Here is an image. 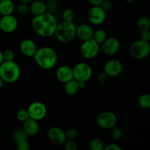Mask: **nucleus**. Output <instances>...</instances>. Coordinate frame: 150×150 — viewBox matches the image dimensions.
Returning <instances> with one entry per match:
<instances>
[{"instance_id":"nucleus-1","label":"nucleus","mask_w":150,"mask_h":150,"mask_svg":"<svg viewBox=\"0 0 150 150\" xmlns=\"http://www.w3.org/2000/svg\"><path fill=\"white\" fill-rule=\"evenodd\" d=\"M58 25L57 18L53 13L45 12L39 16H35L32 20L33 30L42 38H50L54 35Z\"/></svg>"},{"instance_id":"nucleus-2","label":"nucleus","mask_w":150,"mask_h":150,"mask_svg":"<svg viewBox=\"0 0 150 150\" xmlns=\"http://www.w3.org/2000/svg\"><path fill=\"white\" fill-rule=\"evenodd\" d=\"M36 64L43 70L54 68L58 62V55L54 48L48 46L38 48L33 57Z\"/></svg>"},{"instance_id":"nucleus-3","label":"nucleus","mask_w":150,"mask_h":150,"mask_svg":"<svg viewBox=\"0 0 150 150\" xmlns=\"http://www.w3.org/2000/svg\"><path fill=\"white\" fill-rule=\"evenodd\" d=\"M54 36L62 43H68L76 37V26L73 21H63L58 23Z\"/></svg>"},{"instance_id":"nucleus-4","label":"nucleus","mask_w":150,"mask_h":150,"mask_svg":"<svg viewBox=\"0 0 150 150\" xmlns=\"http://www.w3.org/2000/svg\"><path fill=\"white\" fill-rule=\"evenodd\" d=\"M21 76V68L13 61H4L0 64V77L4 83H13L17 81Z\"/></svg>"},{"instance_id":"nucleus-5","label":"nucleus","mask_w":150,"mask_h":150,"mask_svg":"<svg viewBox=\"0 0 150 150\" xmlns=\"http://www.w3.org/2000/svg\"><path fill=\"white\" fill-rule=\"evenodd\" d=\"M150 53V44L149 42L139 40L130 45V54L136 59H143L147 57Z\"/></svg>"},{"instance_id":"nucleus-6","label":"nucleus","mask_w":150,"mask_h":150,"mask_svg":"<svg viewBox=\"0 0 150 150\" xmlns=\"http://www.w3.org/2000/svg\"><path fill=\"white\" fill-rule=\"evenodd\" d=\"M100 49V44L91 38L87 40L83 41L80 47V54L86 59H92L98 55Z\"/></svg>"},{"instance_id":"nucleus-7","label":"nucleus","mask_w":150,"mask_h":150,"mask_svg":"<svg viewBox=\"0 0 150 150\" xmlns=\"http://www.w3.org/2000/svg\"><path fill=\"white\" fill-rule=\"evenodd\" d=\"M73 78L78 81L87 82L92 76V68L86 62H79L73 67Z\"/></svg>"},{"instance_id":"nucleus-8","label":"nucleus","mask_w":150,"mask_h":150,"mask_svg":"<svg viewBox=\"0 0 150 150\" xmlns=\"http://www.w3.org/2000/svg\"><path fill=\"white\" fill-rule=\"evenodd\" d=\"M97 123L101 128L110 130L117 125V117L112 111H104L98 114L97 117Z\"/></svg>"},{"instance_id":"nucleus-9","label":"nucleus","mask_w":150,"mask_h":150,"mask_svg":"<svg viewBox=\"0 0 150 150\" xmlns=\"http://www.w3.org/2000/svg\"><path fill=\"white\" fill-rule=\"evenodd\" d=\"M29 117L37 121L43 120L47 115V107L43 103L35 101L32 103L27 108Z\"/></svg>"},{"instance_id":"nucleus-10","label":"nucleus","mask_w":150,"mask_h":150,"mask_svg":"<svg viewBox=\"0 0 150 150\" xmlns=\"http://www.w3.org/2000/svg\"><path fill=\"white\" fill-rule=\"evenodd\" d=\"M87 18L92 24L100 25L106 19V12L100 6H92L88 11Z\"/></svg>"},{"instance_id":"nucleus-11","label":"nucleus","mask_w":150,"mask_h":150,"mask_svg":"<svg viewBox=\"0 0 150 150\" xmlns=\"http://www.w3.org/2000/svg\"><path fill=\"white\" fill-rule=\"evenodd\" d=\"M47 136L48 140L56 146H62L67 140L65 131L61 127L57 126L51 127L48 130Z\"/></svg>"},{"instance_id":"nucleus-12","label":"nucleus","mask_w":150,"mask_h":150,"mask_svg":"<svg viewBox=\"0 0 150 150\" xmlns=\"http://www.w3.org/2000/svg\"><path fill=\"white\" fill-rule=\"evenodd\" d=\"M18 21L16 16L11 15L2 16L0 18V29L4 33H12L17 29Z\"/></svg>"},{"instance_id":"nucleus-13","label":"nucleus","mask_w":150,"mask_h":150,"mask_svg":"<svg viewBox=\"0 0 150 150\" xmlns=\"http://www.w3.org/2000/svg\"><path fill=\"white\" fill-rule=\"evenodd\" d=\"M123 70L122 63L118 59H112L105 62L103 67V72H105L108 77H116L122 73Z\"/></svg>"},{"instance_id":"nucleus-14","label":"nucleus","mask_w":150,"mask_h":150,"mask_svg":"<svg viewBox=\"0 0 150 150\" xmlns=\"http://www.w3.org/2000/svg\"><path fill=\"white\" fill-rule=\"evenodd\" d=\"M101 50L106 55H114L116 54L120 48V42L117 38L114 37L107 38L101 44Z\"/></svg>"},{"instance_id":"nucleus-15","label":"nucleus","mask_w":150,"mask_h":150,"mask_svg":"<svg viewBox=\"0 0 150 150\" xmlns=\"http://www.w3.org/2000/svg\"><path fill=\"white\" fill-rule=\"evenodd\" d=\"M56 76L59 81L65 83L66 82L74 79L73 68L66 64L59 66L56 71Z\"/></svg>"},{"instance_id":"nucleus-16","label":"nucleus","mask_w":150,"mask_h":150,"mask_svg":"<svg viewBox=\"0 0 150 150\" xmlns=\"http://www.w3.org/2000/svg\"><path fill=\"white\" fill-rule=\"evenodd\" d=\"M37 49L36 43L31 39H24L21 42L19 45L21 53L26 57H33Z\"/></svg>"},{"instance_id":"nucleus-17","label":"nucleus","mask_w":150,"mask_h":150,"mask_svg":"<svg viewBox=\"0 0 150 150\" xmlns=\"http://www.w3.org/2000/svg\"><path fill=\"white\" fill-rule=\"evenodd\" d=\"M94 29L90 25L82 23L76 26V37L81 41L87 40L92 38Z\"/></svg>"},{"instance_id":"nucleus-18","label":"nucleus","mask_w":150,"mask_h":150,"mask_svg":"<svg viewBox=\"0 0 150 150\" xmlns=\"http://www.w3.org/2000/svg\"><path fill=\"white\" fill-rule=\"evenodd\" d=\"M23 130L28 136H35L38 134L40 130L38 121L29 117L23 122Z\"/></svg>"},{"instance_id":"nucleus-19","label":"nucleus","mask_w":150,"mask_h":150,"mask_svg":"<svg viewBox=\"0 0 150 150\" xmlns=\"http://www.w3.org/2000/svg\"><path fill=\"white\" fill-rule=\"evenodd\" d=\"M29 10L34 16H39L47 12L46 4L40 0H34L29 4Z\"/></svg>"},{"instance_id":"nucleus-20","label":"nucleus","mask_w":150,"mask_h":150,"mask_svg":"<svg viewBox=\"0 0 150 150\" xmlns=\"http://www.w3.org/2000/svg\"><path fill=\"white\" fill-rule=\"evenodd\" d=\"M15 5L11 0H1L0 1V14L1 16L11 15L14 12Z\"/></svg>"},{"instance_id":"nucleus-21","label":"nucleus","mask_w":150,"mask_h":150,"mask_svg":"<svg viewBox=\"0 0 150 150\" xmlns=\"http://www.w3.org/2000/svg\"><path fill=\"white\" fill-rule=\"evenodd\" d=\"M64 92L66 94L69 95H76L78 92L80 90V87H79V81H76V79H72V80L66 82L64 83Z\"/></svg>"},{"instance_id":"nucleus-22","label":"nucleus","mask_w":150,"mask_h":150,"mask_svg":"<svg viewBox=\"0 0 150 150\" xmlns=\"http://www.w3.org/2000/svg\"><path fill=\"white\" fill-rule=\"evenodd\" d=\"M107 38L108 37H107L106 32L102 29H98L97 30L94 31L93 35H92V39L100 45H101Z\"/></svg>"},{"instance_id":"nucleus-23","label":"nucleus","mask_w":150,"mask_h":150,"mask_svg":"<svg viewBox=\"0 0 150 150\" xmlns=\"http://www.w3.org/2000/svg\"><path fill=\"white\" fill-rule=\"evenodd\" d=\"M137 27L140 30V32L146 30V29H149L150 20L149 18L145 17V16H142V17L139 18L137 21Z\"/></svg>"},{"instance_id":"nucleus-24","label":"nucleus","mask_w":150,"mask_h":150,"mask_svg":"<svg viewBox=\"0 0 150 150\" xmlns=\"http://www.w3.org/2000/svg\"><path fill=\"white\" fill-rule=\"evenodd\" d=\"M104 146L103 142L99 138H94L89 144V147L91 150H103Z\"/></svg>"},{"instance_id":"nucleus-25","label":"nucleus","mask_w":150,"mask_h":150,"mask_svg":"<svg viewBox=\"0 0 150 150\" xmlns=\"http://www.w3.org/2000/svg\"><path fill=\"white\" fill-rule=\"evenodd\" d=\"M139 105L142 108L149 109L150 108V94H143L139 98Z\"/></svg>"},{"instance_id":"nucleus-26","label":"nucleus","mask_w":150,"mask_h":150,"mask_svg":"<svg viewBox=\"0 0 150 150\" xmlns=\"http://www.w3.org/2000/svg\"><path fill=\"white\" fill-rule=\"evenodd\" d=\"M28 135L26 134V132L22 129H18L13 133V139L16 143L21 142V141L27 140Z\"/></svg>"},{"instance_id":"nucleus-27","label":"nucleus","mask_w":150,"mask_h":150,"mask_svg":"<svg viewBox=\"0 0 150 150\" xmlns=\"http://www.w3.org/2000/svg\"><path fill=\"white\" fill-rule=\"evenodd\" d=\"M111 130V136L113 139L116 141H118L122 139V130L120 128V127L114 126L112 128L110 129Z\"/></svg>"},{"instance_id":"nucleus-28","label":"nucleus","mask_w":150,"mask_h":150,"mask_svg":"<svg viewBox=\"0 0 150 150\" xmlns=\"http://www.w3.org/2000/svg\"><path fill=\"white\" fill-rule=\"evenodd\" d=\"M16 118L21 122H23L29 118V114L27 109H20L16 114Z\"/></svg>"},{"instance_id":"nucleus-29","label":"nucleus","mask_w":150,"mask_h":150,"mask_svg":"<svg viewBox=\"0 0 150 150\" xmlns=\"http://www.w3.org/2000/svg\"><path fill=\"white\" fill-rule=\"evenodd\" d=\"M75 18V13L71 9H66L62 13V19L65 21H73Z\"/></svg>"},{"instance_id":"nucleus-30","label":"nucleus","mask_w":150,"mask_h":150,"mask_svg":"<svg viewBox=\"0 0 150 150\" xmlns=\"http://www.w3.org/2000/svg\"><path fill=\"white\" fill-rule=\"evenodd\" d=\"M47 12L53 13L58 8V1L57 0H48L46 3Z\"/></svg>"},{"instance_id":"nucleus-31","label":"nucleus","mask_w":150,"mask_h":150,"mask_svg":"<svg viewBox=\"0 0 150 150\" xmlns=\"http://www.w3.org/2000/svg\"><path fill=\"white\" fill-rule=\"evenodd\" d=\"M64 149L66 150H77L78 149V144L75 140H70L67 139L66 142L64 144Z\"/></svg>"},{"instance_id":"nucleus-32","label":"nucleus","mask_w":150,"mask_h":150,"mask_svg":"<svg viewBox=\"0 0 150 150\" xmlns=\"http://www.w3.org/2000/svg\"><path fill=\"white\" fill-rule=\"evenodd\" d=\"M29 10V5L28 4L23 3L21 1L17 5V12L21 15H24Z\"/></svg>"},{"instance_id":"nucleus-33","label":"nucleus","mask_w":150,"mask_h":150,"mask_svg":"<svg viewBox=\"0 0 150 150\" xmlns=\"http://www.w3.org/2000/svg\"><path fill=\"white\" fill-rule=\"evenodd\" d=\"M3 57H4V61H13L14 60L15 54L13 50L7 49L3 51Z\"/></svg>"},{"instance_id":"nucleus-34","label":"nucleus","mask_w":150,"mask_h":150,"mask_svg":"<svg viewBox=\"0 0 150 150\" xmlns=\"http://www.w3.org/2000/svg\"><path fill=\"white\" fill-rule=\"evenodd\" d=\"M17 144V149L18 150H29L30 149V144L27 140L21 141V142L16 143Z\"/></svg>"},{"instance_id":"nucleus-35","label":"nucleus","mask_w":150,"mask_h":150,"mask_svg":"<svg viewBox=\"0 0 150 150\" xmlns=\"http://www.w3.org/2000/svg\"><path fill=\"white\" fill-rule=\"evenodd\" d=\"M65 133L67 139H70V140H75L78 136L77 130L73 128L68 129L67 131H65Z\"/></svg>"},{"instance_id":"nucleus-36","label":"nucleus","mask_w":150,"mask_h":150,"mask_svg":"<svg viewBox=\"0 0 150 150\" xmlns=\"http://www.w3.org/2000/svg\"><path fill=\"white\" fill-rule=\"evenodd\" d=\"M140 39L142 40L149 42L150 41V29L142 31L140 33Z\"/></svg>"},{"instance_id":"nucleus-37","label":"nucleus","mask_w":150,"mask_h":150,"mask_svg":"<svg viewBox=\"0 0 150 150\" xmlns=\"http://www.w3.org/2000/svg\"><path fill=\"white\" fill-rule=\"evenodd\" d=\"M100 6L105 12H107L109 10H111V8L112 7V2H111L110 0H103Z\"/></svg>"},{"instance_id":"nucleus-38","label":"nucleus","mask_w":150,"mask_h":150,"mask_svg":"<svg viewBox=\"0 0 150 150\" xmlns=\"http://www.w3.org/2000/svg\"><path fill=\"white\" fill-rule=\"evenodd\" d=\"M108 79V76L105 73V72H102V73H99V75L97 77V80L99 83H105V82L107 81Z\"/></svg>"},{"instance_id":"nucleus-39","label":"nucleus","mask_w":150,"mask_h":150,"mask_svg":"<svg viewBox=\"0 0 150 150\" xmlns=\"http://www.w3.org/2000/svg\"><path fill=\"white\" fill-rule=\"evenodd\" d=\"M104 150H122V148L120 146L115 144H111L104 146Z\"/></svg>"},{"instance_id":"nucleus-40","label":"nucleus","mask_w":150,"mask_h":150,"mask_svg":"<svg viewBox=\"0 0 150 150\" xmlns=\"http://www.w3.org/2000/svg\"><path fill=\"white\" fill-rule=\"evenodd\" d=\"M103 0H88L92 6H100Z\"/></svg>"},{"instance_id":"nucleus-41","label":"nucleus","mask_w":150,"mask_h":150,"mask_svg":"<svg viewBox=\"0 0 150 150\" xmlns=\"http://www.w3.org/2000/svg\"><path fill=\"white\" fill-rule=\"evenodd\" d=\"M86 82H85V81H79V87H80L81 89L85 88V86H86Z\"/></svg>"},{"instance_id":"nucleus-42","label":"nucleus","mask_w":150,"mask_h":150,"mask_svg":"<svg viewBox=\"0 0 150 150\" xmlns=\"http://www.w3.org/2000/svg\"><path fill=\"white\" fill-rule=\"evenodd\" d=\"M4 57H3V52L1 51H0V64L4 62Z\"/></svg>"},{"instance_id":"nucleus-43","label":"nucleus","mask_w":150,"mask_h":150,"mask_svg":"<svg viewBox=\"0 0 150 150\" xmlns=\"http://www.w3.org/2000/svg\"><path fill=\"white\" fill-rule=\"evenodd\" d=\"M33 1L34 0H20V1H21V2L26 3V4H29L32 1Z\"/></svg>"},{"instance_id":"nucleus-44","label":"nucleus","mask_w":150,"mask_h":150,"mask_svg":"<svg viewBox=\"0 0 150 150\" xmlns=\"http://www.w3.org/2000/svg\"><path fill=\"white\" fill-rule=\"evenodd\" d=\"M4 81L2 80V79H1V77H0V89H1V88L3 87V86H4Z\"/></svg>"},{"instance_id":"nucleus-45","label":"nucleus","mask_w":150,"mask_h":150,"mask_svg":"<svg viewBox=\"0 0 150 150\" xmlns=\"http://www.w3.org/2000/svg\"><path fill=\"white\" fill-rule=\"evenodd\" d=\"M125 1H127V2H128V3H132V2H133L135 0H125Z\"/></svg>"},{"instance_id":"nucleus-46","label":"nucleus","mask_w":150,"mask_h":150,"mask_svg":"<svg viewBox=\"0 0 150 150\" xmlns=\"http://www.w3.org/2000/svg\"><path fill=\"white\" fill-rule=\"evenodd\" d=\"M11 1H14V0H11Z\"/></svg>"},{"instance_id":"nucleus-47","label":"nucleus","mask_w":150,"mask_h":150,"mask_svg":"<svg viewBox=\"0 0 150 150\" xmlns=\"http://www.w3.org/2000/svg\"><path fill=\"white\" fill-rule=\"evenodd\" d=\"M0 1H1V0H0Z\"/></svg>"}]
</instances>
